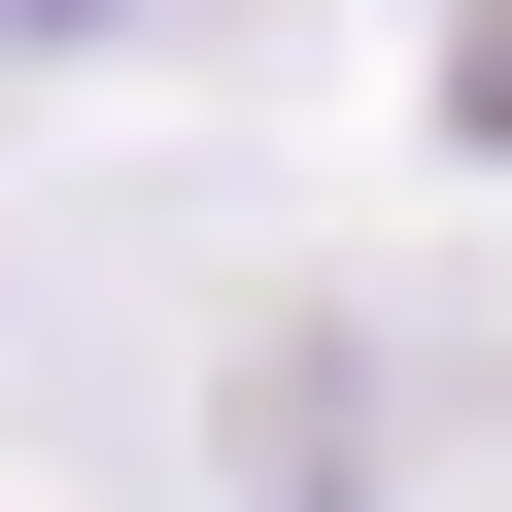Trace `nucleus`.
I'll return each mask as SVG.
<instances>
[{"label": "nucleus", "mask_w": 512, "mask_h": 512, "mask_svg": "<svg viewBox=\"0 0 512 512\" xmlns=\"http://www.w3.org/2000/svg\"><path fill=\"white\" fill-rule=\"evenodd\" d=\"M69 35H137V0H0V69H69Z\"/></svg>", "instance_id": "1"}]
</instances>
